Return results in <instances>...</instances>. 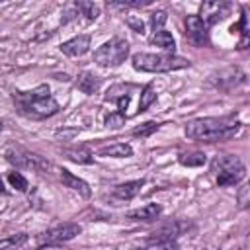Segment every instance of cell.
<instances>
[{
    "label": "cell",
    "instance_id": "ba28073f",
    "mask_svg": "<svg viewBox=\"0 0 250 250\" xmlns=\"http://www.w3.org/2000/svg\"><path fill=\"white\" fill-rule=\"evenodd\" d=\"M230 12V4L223 2V0H215V2H203L199 6V18L205 21V25H213L221 20H225Z\"/></svg>",
    "mask_w": 250,
    "mask_h": 250
},
{
    "label": "cell",
    "instance_id": "d4e9b609",
    "mask_svg": "<svg viewBox=\"0 0 250 250\" xmlns=\"http://www.w3.org/2000/svg\"><path fill=\"white\" fill-rule=\"evenodd\" d=\"M158 129V123H154V121H146V123H143L141 127H137V129H133V137H139V139H145V137H148V135H152L154 131Z\"/></svg>",
    "mask_w": 250,
    "mask_h": 250
},
{
    "label": "cell",
    "instance_id": "d6986e66",
    "mask_svg": "<svg viewBox=\"0 0 250 250\" xmlns=\"http://www.w3.org/2000/svg\"><path fill=\"white\" fill-rule=\"evenodd\" d=\"M180 162L184 166H203L207 162V156L203 152H182L180 154Z\"/></svg>",
    "mask_w": 250,
    "mask_h": 250
},
{
    "label": "cell",
    "instance_id": "3957f363",
    "mask_svg": "<svg viewBox=\"0 0 250 250\" xmlns=\"http://www.w3.org/2000/svg\"><path fill=\"white\" fill-rule=\"evenodd\" d=\"M133 68L141 72H168L189 66V61L176 55H152V53H137L131 59Z\"/></svg>",
    "mask_w": 250,
    "mask_h": 250
},
{
    "label": "cell",
    "instance_id": "ffe728a7",
    "mask_svg": "<svg viewBox=\"0 0 250 250\" xmlns=\"http://www.w3.org/2000/svg\"><path fill=\"white\" fill-rule=\"evenodd\" d=\"M156 100V92H154V86L152 84H146L145 88H143V92H141V100H139V107H137V111L141 113V111H145L152 102Z\"/></svg>",
    "mask_w": 250,
    "mask_h": 250
},
{
    "label": "cell",
    "instance_id": "8fae6325",
    "mask_svg": "<svg viewBox=\"0 0 250 250\" xmlns=\"http://www.w3.org/2000/svg\"><path fill=\"white\" fill-rule=\"evenodd\" d=\"M59 178H61V182H62L66 188H70V189L78 191L82 197H90V186H88L82 178L74 176V174H72V172H68L66 168H59Z\"/></svg>",
    "mask_w": 250,
    "mask_h": 250
},
{
    "label": "cell",
    "instance_id": "f546056e",
    "mask_svg": "<svg viewBox=\"0 0 250 250\" xmlns=\"http://www.w3.org/2000/svg\"><path fill=\"white\" fill-rule=\"evenodd\" d=\"M127 23L131 25V29H133V31H137V33H145V23H143L141 20H133V18H129V20H127Z\"/></svg>",
    "mask_w": 250,
    "mask_h": 250
},
{
    "label": "cell",
    "instance_id": "7c38bea8",
    "mask_svg": "<svg viewBox=\"0 0 250 250\" xmlns=\"http://www.w3.org/2000/svg\"><path fill=\"white\" fill-rule=\"evenodd\" d=\"M230 31H238L240 33V41H238V49H246L250 45V8L242 6V18L236 25L230 27Z\"/></svg>",
    "mask_w": 250,
    "mask_h": 250
},
{
    "label": "cell",
    "instance_id": "6da1fadb",
    "mask_svg": "<svg viewBox=\"0 0 250 250\" xmlns=\"http://www.w3.org/2000/svg\"><path fill=\"white\" fill-rule=\"evenodd\" d=\"M240 131V121L234 117H199L186 123V137L203 143L229 141Z\"/></svg>",
    "mask_w": 250,
    "mask_h": 250
},
{
    "label": "cell",
    "instance_id": "5b68a950",
    "mask_svg": "<svg viewBox=\"0 0 250 250\" xmlns=\"http://www.w3.org/2000/svg\"><path fill=\"white\" fill-rule=\"evenodd\" d=\"M127 55H129L127 41L121 37H113L94 51V62H98L100 66H119L121 62H125Z\"/></svg>",
    "mask_w": 250,
    "mask_h": 250
},
{
    "label": "cell",
    "instance_id": "7a4b0ae2",
    "mask_svg": "<svg viewBox=\"0 0 250 250\" xmlns=\"http://www.w3.org/2000/svg\"><path fill=\"white\" fill-rule=\"evenodd\" d=\"M14 102L20 113L31 119H47L59 111V104L51 96L47 84H41L29 92H14Z\"/></svg>",
    "mask_w": 250,
    "mask_h": 250
},
{
    "label": "cell",
    "instance_id": "603a6c76",
    "mask_svg": "<svg viewBox=\"0 0 250 250\" xmlns=\"http://www.w3.org/2000/svg\"><path fill=\"white\" fill-rule=\"evenodd\" d=\"M6 180H8V184H10L12 188H16L18 191H25V189H27V180H25L20 172H8Z\"/></svg>",
    "mask_w": 250,
    "mask_h": 250
},
{
    "label": "cell",
    "instance_id": "f1b7e54d",
    "mask_svg": "<svg viewBox=\"0 0 250 250\" xmlns=\"http://www.w3.org/2000/svg\"><path fill=\"white\" fill-rule=\"evenodd\" d=\"M125 119H127L125 115H121L119 111H113V113H109V115L105 117V125H107V127H121Z\"/></svg>",
    "mask_w": 250,
    "mask_h": 250
},
{
    "label": "cell",
    "instance_id": "277c9868",
    "mask_svg": "<svg viewBox=\"0 0 250 250\" xmlns=\"http://www.w3.org/2000/svg\"><path fill=\"white\" fill-rule=\"evenodd\" d=\"M211 172L215 174V182L221 188L236 186L246 176V168H244L242 160L238 156H232V154L217 156L211 164Z\"/></svg>",
    "mask_w": 250,
    "mask_h": 250
},
{
    "label": "cell",
    "instance_id": "5bb4252c",
    "mask_svg": "<svg viewBox=\"0 0 250 250\" xmlns=\"http://www.w3.org/2000/svg\"><path fill=\"white\" fill-rule=\"evenodd\" d=\"M160 213H162V207L158 203H146V205H143L139 209L129 211L127 217L133 219V221H154Z\"/></svg>",
    "mask_w": 250,
    "mask_h": 250
},
{
    "label": "cell",
    "instance_id": "2e32d148",
    "mask_svg": "<svg viewBox=\"0 0 250 250\" xmlns=\"http://www.w3.org/2000/svg\"><path fill=\"white\" fill-rule=\"evenodd\" d=\"M150 43L156 45V47H160V49L166 51L168 55H174V51H176V41H174V37H172L168 31H164V29L154 31V33L150 35Z\"/></svg>",
    "mask_w": 250,
    "mask_h": 250
},
{
    "label": "cell",
    "instance_id": "8992f818",
    "mask_svg": "<svg viewBox=\"0 0 250 250\" xmlns=\"http://www.w3.org/2000/svg\"><path fill=\"white\" fill-rule=\"evenodd\" d=\"M4 156H6L8 162H12L18 168H25V170H33V172H47L51 168V164L43 156H39L35 152H29V150H25L21 146H16V145L6 146Z\"/></svg>",
    "mask_w": 250,
    "mask_h": 250
},
{
    "label": "cell",
    "instance_id": "cb8c5ba5",
    "mask_svg": "<svg viewBox=\"0 0 250 250\" xmlns=\"http://www.w3.org/2000/svg\"><path fill=\"white\" fill-rule=\"evenodd\" d=\"M25 240H27V234L20 232V234H14V236H10V238H4V240L0 242V248H2V250L18 248V246H21V244H23Z\"/></svg>",
    "mask_w": 250,
    "mask_h": 250
},
{
    "label": "cell",
    "instance_id": "83f0119b",
    "mask_svg": "<svg viewBox=\"0 0 250 250\" xmlns=\"http://www.w3.org/2000/svg\"><path fill=\"white\" fill-rule=\"evenodd\" d=\"M164 21H166V12H162V10H158V12H154V14L150 16V23H152V29H154V31L162 29Z\"/></svg>",
    "mask_w": 250,
    "mask_h": 250
},
{
    "label": "cell",
    "instance_id": "484cf974",
    "mask_svg": "<svg viewBox=\"0 0 250 250\" xmlns=\"http://www.w3.org/2000/svg\"><path fill=\"white\" fill-rule=\"evenodd\" d=\"M236 199H238V207H242V209L250 207V180L238 189V197Z\"/></svg>",
    "mask_w": 250,
    "mask_h": 250
},
{
    "label": "cell",
    "instance_id": "7402d4cb",
    "mask_svg": "<svg viewBox=\"0 0 250 250\" xmlns=\"http://www.w3.org/2000/svg\"><path fill=\"white\" fill-rule=\"evenodd\" d=\"M74 8L78 12H82V16H86L88 20H96L100 16V8L94 4V2H76Z\"/></svg>",
    "mask_w": 250,
    "mask_h": 250
},
{
    "label": "cell",
    "instance_id": "9c48e42d",
    "mask_svg": "<svg viewBox=\"0 0 250 250\" xmlns=\"http://www.w3.org/2000/svg\"><path fill=\"white\" fill-rule=\"evenodd\" d=\"M186 31H188V37L191 39V43H195L197 47L209 45L207 25L199 16H188L186 18Z\"/></svg>",
    "mask_w": 250,
    "mask_h": 250
},
{
    "label": "cell",
    "instance_id": "e0dca14e",
    "mask_svg": "<svg viewBox=\"0 0 250 250\" xmlns=\"http://www.w3.org/2000/svg\"><path fill=\"white\" fill-rule=\"evenodd\" d=\"M100 156H113V158H127L133 154L131 145L127 143H115V145H107V146H100L98 148Z\"/></svg>",
    "mask_w": 250,
    "mask_h": 250
},
{
    "label": "cell",
    "instance_id": "4316f807",
    "mask_svg": "<svg viewBox=\"0 0 250 250\" xmlns=\"http://www.w3.org/2000/svg\"><path fill=\"white\" fill-rule=\"evenodd\" d=\"M150 4V0H135V2H109V8H143Z\"/></svg>",
    "mask_w": 250,
    "mask_h": 250
},
{
    "label": "cell",
    "instance_id": "4fadbf2b",
    "mask_svg": "<svg viewBox=\"0 0 250 250\" xmlns=\"http://www.w3.org/2000/svg\"><path fill=\"white\" fill-rule=\"evenodd\" d=\"M143 186H145V180L125 182V184H119V186L113 188V195H115L117 199H121V201H129V199H133V197L141 191Z\"/></svg>",
    "mask_w": 250,
    "mask_h": 250
},
{
    "label": "cell",
    "instance_id": "4dcf8cb0",
    "mask_svg": "<svg viewBox=\"0 0 250 250\" xmlns=\"http://www.w3.org/2000/svg\"><path fill=\"white\" fill-rule=\"evenodd\" d=\"M39 250H59V248H53V246H43V248H39Z\"/></svg>",
    "mask_w": 250,
    "mask_h": 250
},
{
    "label": "cell",
    "instance_id": "ac0fdd59",
    "mask_svg": "<svg viewBox=\"0 0 250 250\" xmlns=\"http://www.w3.org/2000/svg\"><path fill=\"white\" fill-rule=\"evenodd\" d=\"M76 86H78L84 94H94V92H98V88H100V78L94 76L92 72H82V74L78 76V80H76Z\"/></svg>",
    "mask_w": 250,
    "mask_h": 250
},
{
    "label": "cell",
    "instance_id": "44dd1931",
    "mask_svg": "<svg viewBox=\"0 0 250 250\" xmlns=\"http://www.w3.org/2000/svg\"><path fill=\"white\" fill-rule=\"evenodd\" d=\"M64 154H66L70 160L82 162V164H90V162L94 160L92 154H90V150H86V148H68V150H64Z\"/></svg>",
    "mask_w": 250,
    "mask_h": 250
},
{
    "label": "cell",
    "instance_id": "30bf717a",
    "mask_svg": "<svg viewBox=\"0 0 250 250\" xmlns=\"http://www.w3.org/2000/svg\"><path fill=\"white\" fill-rule=\"evenodd\" d=\"M88 49H90V37L88 35L72 37L61 45V51L68 57H82L84 53H88Z\"/></svg>",
    "mask_w": 250,
    "mask_h": 250
},
{
    "label": "cell",
    "instance_id": "9a60e30c",
    "mask_svg": "<svg viewBox=\"0 0 250 250\" xmlns=\"http://www.w3.org/2000/svg\"><path fill=\"white\" fill-rule=\"evenodd\" d=\"M146 250H180V246L172 234L160 232L146 240Z\"/></svg>",
    "mask_w": 250,
    "mask_h": 250
},
{
    "label": "cell",
    "instance_id": "1f68e13d",
    "mask_svg": "<svg viewBox=\"0 0 250 250\" xmlns=\"http://www.w3.org/2000/svg\"><path fill=\"white\" fill-rule=\"evenodd\" d=\"M133 250H146V248H133Z\"/></svg>",
    "mask_w": 250,
    "mask_h": 250
},
{
    "label": "cell",
    "instance_id": "52a82bcc",
    "mask_svg": "<svg viewBox=\"0 0 250 250\" xmlns=\"http://www.w3.org/2000/svg\"><path fill=\"white\" fill-rule=\"evenodd\" d=\"M76 234H80V227L76 223H62V225L47 229L43 234H39V240H43L47 244H55V242L72 240Z\"/></svg>",
    "mask_w": 250,
    "mask_h": 250
}]
</instances>
